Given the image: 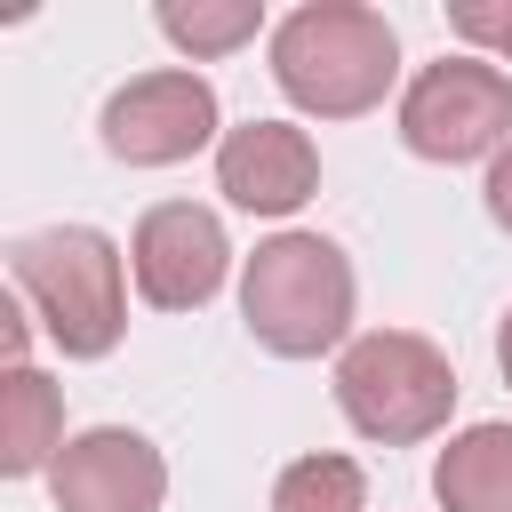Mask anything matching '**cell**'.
Masks as SVG:
<instances>
[{
    "label": "cell",
    "instance_id": "obj_12",
    "mask_svg": "<svg viewBox=\"0 0 512 512\" xmlns=\"http://www.w3.org/2000/svg\"><path fill=\"white\" fill-rule=\"evenodd\" d=\"M264 32V0H160V40L192 64L232 56Z\"/></svg>",
    "mask_w": 512,
    "mask_h": 512
},
{
    "label": "cell",
    "instance_id": "obj_1",
    "mask_svg": "<svg viewBox=\"0 0 512 512\" xmlns=\"http://www.w3.org/2000/svg\"><path fill=\"white\" fill-rule=\"evenodd\" d=\"M272 80L304 120H360L400 80V40L360 0H304L272 24Z\"/></svg>",
    "mask_w": 512,
    "mask_h": 512
},
{
    "label": "cell",
    "instance_id": "obj_16",
    "mask_svg": "<svg viewBox=\"0 0 512 512\" xmlns=\"http://www.w3.org/2000/svg\"><path fill=\"white\" fill-rule=\"evenodd\" d=\"M496 368H504V384H512V312L496 320Z\"/></svg>",
    "mask_w": 512,
    "mask_h": 512
},
{
    "label": "cell",
    "instance_id": "obj_8",
    "mask_svg": "<svg viewBox=\"0 0 512 512\" xmlns=\"http://www.w3.org/2000/svg\"><path fill=\"white\" fill-rule=\"evenodd\" d=\"M48 496H56V512H160L168 456L128 424H88L48 464Z\"/></svg>",
    "mask_w": 512,
    "mask_h": 512
},
{
    "label": "cell",
    "instance_id": "obj_6",
    "mask_svg": "<svg viewBox=\"0 0 512 512\" xmlns=\"http://www.w3.org/2000/svg\"><path fill=\"white\" fill-rule=\"evenodd\" d=\"M96 136L128 168H176L200 144H224V112H216V88L192 64H160V72H136L128 88L104 96Z\"/></svg>",
    "mask_w": 512,
    "mask_h": 512
},
{
    "label": "cell",
    "instance_id": "obj_7",
    "mask_svg": "<svg viewBox=\"0 0 512 512\" xmlns=\"http://www.w3.org/2000/svg\"><path fill=\"white\" fill-rule=\"evenodd\" d=\"M232 272V240L216 224V208L200 200H160L136 216V240H128V280L152 312H200Z\"/></svg>",
    "mask_w": 512,
    "mask_h": 512
},
{
    "label": "cell",
    "instance_id": "obj_3",
    "mask_svg": "<svg viewBox=\"0 0 512 512\" xmlns=\"http://www.w3.org/2000/svg\"><path fill=\"white\" fill-rule=\"evenodd\" d=\"M8 280L64 360H104L128 328V272L96 224H48L8 248Z\"/></svg>",
    "mask_w": 512,
    "mask_h": 512
},
{
    "label": "cell",
    "instance_id": "obj_10",
    "mask_svg": "<svg viewBox=\"0 0 512 512\" xmlns=\"http://www.w3.org/2000/svg\"><path fill=\"white\" fill-rule=\"evenodd\" d=\"M64 456V392L24 360V368H8V384H0V472L8 480H32V472H48Z\"/></svg>",
    "mask_w": 512,
    "mask_h": 512
},
{
    "label": "cell",
    "instance_id": "obj_5",
    "mask_svg": "<svg viewBox=\"0 0 512 512\" xmlns=\"http://www.w3.org/2000/svg\"><path fill=\"white\" fill-rule=\"evenodd\" d=\"M400 144L416 160L464 168L512 144V72L496 56H440L400 88Z\"/></svg>",
    "mask_w": 512,
    "mask_h": 512
},
{
    "label": "cell",
    "instance_id": "obj_14",
    "mask_svg": "<svg viewBox=\"0 0 512 512\" xmlns=\"http://www.w3.org/2000/svg\"><path fill=\"white\" fill-rule=\"evenodd\" d=\"M448 24H456L464 40H488V48H496V56L512 64V0H504V8H456Z\"/></svg>",
    "mask_w": 512,
    "mask_h": 512
},
{
    "label": "cell",
    "instance_id": "obj_9",
    "mask_svg": "<svg viewBox=\"0 0 512 512\" xmlns=\"http://www.w3.org/2000/svg\"><path fill=\"white\" fill-rule=\"evenodd\" d=\"M216 192L248 216H296L320 192V152L296 120H240L216 144Z\"/></svg>",
    "mask_w": 512,
    "mask_h": 512
},
{
    "label": "cell",
    "instance_id": "obj_13",
    "mask_svg": "<svg viewBox=\"0 0 512 512\" xmlns=\"http://www.w3.org/2000/svg\"><path fill=\"white\" fill-rule=\"evenodd\" d=\"M272 512H368V472L352 456H296L272 480Z\"/></svg>",
    "mask_w": 512,
    "mask_h": 512
},
{
    "label": "cell",
    "instance_id": "obj_4",
    "mask_svg": "<svg viewBox=\"0 0 512 512\" xmlns=\"http://www.w3.org/2000/svg\"><path fill=\"white\" fill-rule=\"evenodd\" d=\"M336 408L360 440L384 448H416L432 432H448L456 416V368L432 336L416 328H368L336 352Z\"/></svg>",
    "mask_w": 512,
    "mask_h": 512
},
{
    "label": "cell",
    "instance_id": "obj_15",
    "mask_svg": "<svg viewBox=\"0 0 512 512\" xmlns=\"http://www.w3.org/2000/svg\"><path fill=\"white\" fill-rule=\"evenodd\" d=\"M480 200H488V216H496V224L512 232V144H504V152L488 160V184H480Z\"/></svg>",
    "mask_w": 512,
    "mask_h": 512
},
{
    "label": "cell",
    "instance_id": "obj_11",
    "mask_svg": "<svg viewBox=\"0 0 512 512\" xmlns=\"http://www.w3.org/2000/svg\"><path fill=\"white\" fill-rule=\"evenodd\" d=\"M440 512H512V424H464L432 464Z\"/></svg>",
    "mask_w": 512,
    "mask_h": 512
},
{
    "label": "cell",
    "instance_id": "obj_2",
    "mask_svg": "<svg viewBox=\"0 0 512 512\" xmlns=\"http://www.w3.org/2000/svg\"><path fill=\"white\" fill-rule=\"evenodd\" d=\"M352 256L328 232H272L240 264V320L272 360H320L352 344Z\"/></svg>",
    "mask_w": 512,
    "mask_h": 512
}]
</instances>
